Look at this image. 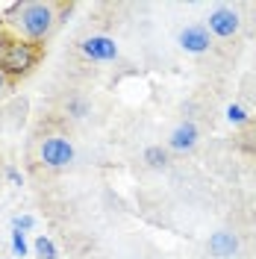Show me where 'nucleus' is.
Instances as JSON below:
<instances>
[{"instance_id": "obj_1", "label": "nucleus", "mask_w": 256, "mask_h": 259, "mask_svg": "<svg viewBox=\"0 0 256 259\" xmlns=\"http://www.w3.org/2000/svg\"><path fill=\"white\" fill-rule=\"evenodd\" d=\"M56 9H59L56 3H15L9 12V27L18 32V38L38 45L53 30Z\"/></svg>"}, {"instance_id": "obj_2", "label": "nucleus", "mask_w": 256, "mask_h": 259, "mask_svg": "<svg viewBox=\"0 0 256 259\" xmlns=\"http://www.w3.org/2000/svg\"><path fill=\"white\" fill-rule=\"evenodd\" d=\"M41 45H32V41H24V38H12V35H0V71L6 77H24L30 74L32 68L41 59Z\"/></svg>"}, {"instance_id": "obj_3", "label": "nucleus", "mask_w": 256, "mask_h": 259, "mask_svg": "<svg viewBox=\"0 0 256 259\" xmlns=\"http://www.w3.org/2000/svg\"><path fill=\"white\" fill-rule=\"evenodd\" d=\"M38 156H41V162H45L48 168L62 171V168H68V165L74 162V145H71L65 136H50V139L41 142Z\"/></svg>"}, {"instance_id": "obj_4", "label": "nucleus", "mask_w": 256, "mask_h": 259, "mask_svg": "<svg viewBox=\"0 0 256 259\" xmlns=\"http://www.w3.org/2000/svg\"><path fill=\"white\" fill-rule=\"evenodd\" d=\"M80 50H82V56H89L95 62H112L118 56V45L109 35H89V38L80 41Z\"/></svg>"}, {"instance_id": "obj_5", "label": "nucleus", "mask_w": 256, "mask_h": 259, "mask_svg": "<svg viewBox=\"0 0 256 259\" xmlns=\"http://www.w3.org/2000/svg\"><path fill=\"white\" fill-rule=\"evenodd\" d=\"M239 27H241L239 12L230 9V6H218V9L209 15V32H215L218 38H230V35H236Z\"/></svg>"}, {"instance_id": "obj_6", "label": "nucleus", "mask_w": 256, "mask_h": 259, "mask_svg": "<svg viewBox=\"0 0 256 259\" xmlns=\"http://www.w3.org/2000/svg\"><path fill=\"white\" fill-rule=\"evenodd\" d=\"M180 48L186 50V53H206L209 50V30L206 27H200V24H192V27H186V30L180 32Z\"/></svg>"}, {"instance_id": "obj_7", "label": "nucleus", "mask_w": 256, "mask_h": 259, "mask_svg": "<svg viewBox=\"0 0 256 259\" xmlns=\"http://www.w3.org/2000/svg\"><path fill=\"white\" fill-rule=\"evenodd\" d=\"M171 150H177V153H186V150H192L194 145H197V127H194L192 121H186V124H180V127L171 133Z\"/></svg>"}, {"instance_id": "obj_8", "label": "nucleus", "mask_w": 256, "mask_h": 259, "mask_svg": "<svg viewBox=\"0 0 256 259\" xmlns=\"http://www.w3.org/2000/svg\"><path fill=\"white\" fill-rule=\"evenodd\" d=\"M236 250H239V239L233 236V233H215L212 239H209V253L218 259H230L236 256Z\"/></svg>"}, {"instance_id": "obj_9", "label": "nucleus", "mask_w": 256, "mask_h": 259, "mask_svg": "<svg viewBox=\"0 0 256 259\" xmlns=\"http://www.w3.org/2000/svg\"><path fill=\"white\" fill-rule=\"evenodd\" d=\"M144 162H147L150 168H162V165L168 162V150H162L159 145H150L144 150Z\"/></svg>"}, {"instance_id": "obj_10", "label": "nucleus", "mask_w": 256, "mask_h": 259, "mask_svg": "<svg viewBox=\"0 0 256 259\" xmlns=\"http://www.w3.org/2000/svg\"><path fill=\"white\" fill-rule=\"evenodd\" d=\"M32 247H35V253H38V259H56V256H59V253H56V244L50 242L48 236H38Z\"/></svg>"}, {"instance_id": "obj_11", "label": "nucleus", "mask_w": 256, "mask_h": 259, "mask_svg": "<svg viewBox=\"0 0 256 259\" xmlns=\"http://www.w3.org/2000/svg\"><path fill=\"white\" fill-rule=\"evenodd\" d=\"M12 250H15V256H27V242H24L21 230H12Z\"/></svg>"}, {"instance_id": "obj_12", "label": "nucleus", "mask_w": 256, "mask_h": 259, "mask_svg": "<svg viewBox=\"0 0 256 259\" xmlns=\"http://www.w3.org/2000/svg\"><path fill=\"white\" fill-rule=\"evenodd\" d=\"M227 118H230V124H244V121H247V112H244L241 106H230V109H227Z\"/></svg>"}, {"instance_id": "obj_13", "label": "nucleus", "mask_w": 256, "mask_h": 259, "mask_svg": "<svg viewBox=\"0 0 256 259\" xmlns=\"http://www.w3.org/2000/svg\"><path fill=\"white\" fill-rule=\"evenodd\" d=\"M68 112L74 115V118H82V115L89 112V103H86V100H71V103H68Z\"/></svg>"}, {"instance_id": "obj_14", "label": "nucleus", "mask_w": 256, "mask_h": 259, "mask_svg": "<svg viewBox=\"0 0 256 259\" xmlns=\"http://www.w3.org/2000/svg\"><path fill=\"white\" fill-rule=\"evenodd\" d=\"M32 224H35L32 215H15V218H12V230H30Z\"/></svg>"}, {"instance_id": "obj_15", "label": "nucleus", "mask_w": 256, "mask_h": 259, "mask_svg": "<svg viewBox=\"0 0 256 259\" xmlns=\"http://www.w3.org/2000/svg\"><path fill=\"white\" fill-rule=\"evenodd\" d=\"M6 177H9V183H12V186H21V183H24V177L18 174L15 168H6Z\"/></svg>"}, {"instance_id": "obj_16", "label": "nucleus", "mask_w": 256, "mask_h": 259, "mask_svg": "<svg viewBox=\"0 0 256 259\" xmlns=\"http://www.w3.org/2000/svg\"><path fill=\"white\" fill-rule=\"evenodd\" d=\"M3 85H6V74L0 71V92H3Z\"/></svg>"}, {"instance_id": "obj_17", "label": "nucleus", "mask_w": 256, "mask_h": 259, "mask_svg": "<svg viewBox=\"0 0 256 259\" xmlns=\"http://www.w3.org/2000/svg\"><path fill=\"white\" fill-rule=\"evenodd\" d=\"M253 139H256V136H253Z\"/></svg>"}]
</instances>
